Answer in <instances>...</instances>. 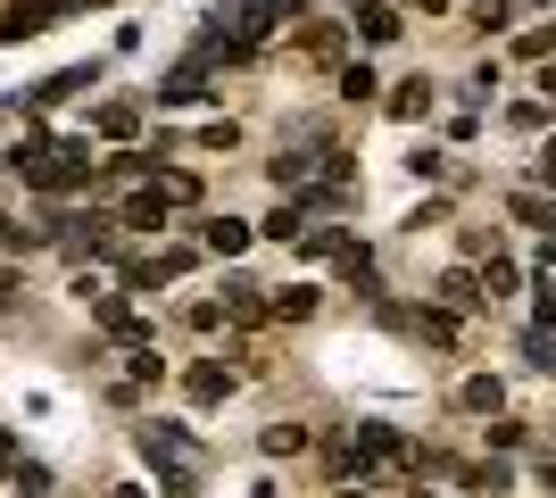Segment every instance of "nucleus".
Returning a JSON list of instances; mask_svg holds the SVG:
<instances>
[{
    "mask_svg": "<svg viewBox=\"0 0 556 498\" xmlns=\"http://www.w3.org/2000/svg\"><path fill=\"white\" fill-rule=\"evenodd\" d=\"M34 241H42L34 225H17V216H0V250H34Z\"/></svg>",
    "mask_w": 556,
    "mask_h": 498,
    "instance_id": "ddd939ff",
    "label": "nucleus"
},
{
    "mask_svg": "<svg viewBox=\"0 0 556 498\" xmlns=\"http://www.w3.org/2000/svg\"><path fill=\"white\" fill-rule=\"evenodd\" d=\"M540 183H548V191H556V142H548V150H540Z\"/></svg>",
    "mask_w": 556,
    "mask_h": 498,
    "instance_id": "dca6fc26",
    "label": "nucleus"
},
{
    "mask_svg": "<svg viewBox=\"0 0 556 498\" xmlns=\"http://www.w3.org/2000/svg\"><path fill=\"white\" fill-rule=\"evenodd\" d=\"M424 108H432V84H424V75L391 92V117H424Z\"/></svg>",
    "mask_w": 556,
    "mask_h": 498,
    "instance_id": "1a4fd4ad",
    "label": "nucleus"
},
{
    "mask_svg": "<svg viewBox=\"0 0 556 498\" xmlns=\"http://www.w3.org/2000/svg\"><path fill=\"white\" fill-rule=\"evenodd\" d=\"M457 399H465V407H473V416H490V407H498V382H465Z\"/></svg>",
    "mask_w": 556,
    "mask_h": 498,
    "instance_id": "4468645a",
    "label": "nucleus"
},
{
    "mask_svg": "<svg viewBox=\"0 0 556 498\" xmlns=\"http://www.w3.org/2000/svg\"><path fill=\"white\" fill-rule=\"evenodd\" d=\"M141 457L159 465L166 498H191V440H184L175 424H141Z\"/></svg>",
    "mask_w": 556,
    "mask_h": 498,
    "instance_id": "f257e3e1",
    "label": "nucleus"
},
{
    "mask_svg": "<svg viewBox=\"0 0 556 498\" xmlns=\"http://www.w3.org/2000/svg\"><path fill=\"white\" fill-rule=\"evenodd\" d=\"M407 9H448V0H407Z\"/></svg>",
    "mask_w": 556,
    "mask_h": 498,
    "instance_id": "a211bd4d",
    "label": "nucleus"
},
{
    "mask_svg": "<svg viewBox=\"0 0 556 498\" xmlns=\"http://www.w3.org/2000/svg\"><path fill=\"white\" fill-rule=\"evenodd\" d=\"M441 308H448V316H465V308H482V283H473V274H465V266H457V274H441Z\"/></svg>",
    "mask_w": 556,
    "mask_h": 498,
    "instance_id": "39448f33",
    "label": "nucleus"
},
{
    "mask_svg": "<svg viewBox=\"0 0 556 498\" xmlns=\"http://www.w3.org/2000/svg\"><path fill=\"white\" fill-rule=\"evenodd\" d=\"M523 357H532V366H556V324H548V316H532V332H523Z\"/></svg>",
    "mask_w": 556,
    "mask_h": 498,
    "instance_id": "0eeeda50",
    "label": "nucleus"
},
{
    "mask_svg": "<svg viewBox=\"0 0 556 498\" xmlns=\"http://www.w3.org/2000/svg\"><path fill=\"white\" fill-rule=\"evenodd\" d=\"M341 42H349L341 25H307V34H300V50H307V59H341Z\"/></svg>",
    "mask_w": 556,
    "mask_h": 498,
    "instance_id": "6e6552de",
    "label": "nucleus"
},
{
    "mask_svg": "<svg viewBox=\"0 0 556 498\" xmlns=\"http://www.w3.org/2000/svg\"><path fill=\"white\" fill-rule=\"evenodd\" d=\"M349 34H357V42H374V50H382V42H399V34H407V17H399L391 0H366V9H357V25H349Z\"/></svg>",
    "mask_w": 556,
    "mask_h": 498,
    "instance_id": "f03ea898",
    "label": "nucleus"
},
{
    "mask_svg": "<svg viewBox=\"0 0 556 498\" xmlns=\"http://www.w3.org/2000/svg\"><path fill=\"white\" fill-rule=\"evenodd\" d=\"M507 208H515V216H523V225H540V233H548V241H556V191H515Z\"/></svg>",
    "mask_w": 556,
    "mask_h": 498,
    "instance_id": "20e7f679",
    "label": "nucleus"
},
{
    "mask_svg": "<svg viewBox=\"0 0 556 498\" xmlns=\"http://www.w3.org/2000/svg\"><path fill=\"white\" fill-rule=\"evenodd\" d=\"M291 449H307L300 424H275V432H266V457H291Z\"/></svg>",
    "mask_w": 556,
    "mask_h": 498,
    "instance_id": "f8f14e48",
    "label": "nucleus"
},
{
    "mask_svg": "<svg viewBox=\"0 0 556 498\" xmlns=\"http://www.w3.org/2000/svg\"><path fill=\"white\" fill-rule=\"evenodd\" d=\"M275 316H282V324H300V316H316V291H275Z\"/></svg>",
    "mask_w": 556,
    "mask_h": 498,
    "instance_id": "9b49d317",
    "label": "nucleus"
},
{
    "mask_svg": "<svg viewBox=\"0 0 556 498\" xmlns=\"http://www.w3.org/2000/svg\"><path fill=\"white\" fill-rule=\"evenodd\" d=\"M548 9H556V0H548Z\"/></svg>",
    "mask_w": 556,
    "mask_h": 498,
    "instance_id": "aec40b11",
    "label": "nucleus"
},
{
    "mask_svg": "<svg viewBox=\"0 0 556 498\" xmlns=\"http://www.w3.org/2000/svg\"><path fill=\"white\" fill-rule=\"evenodd\" d=\"M208 250H216V258H241V250H250V225H241V216L208 225Z\"/></svg>",
    "mask_w": 556,
    "mask_h": 498,
    "instance_id": "423d86ee",
    "label": "nucleus"
},
{
    "mask_svg": "<svg viewBox=\"0 0 556 498\" xmlns=\"http://www.w3.org/2000/svg\"><path fill=\"white\" fill-rule=\"evenodd\" d=\"M349 457H357V465H391V457H407V440H399L391 424H366L357 440H349Z\"/></svg>",
    "mask_w": 556,
    "mask_h": 498,
    "instance_id": "7ed1b4c3",
    "label": "nucleus"
},
{
    "mask_svg": "<svg viewBox=\"0 0 556 498\" xmlns=\"http://www.w3.org/2000/svg\"><path fill=\"white\" fill-rule=\"evenodd\" d=\"M341 92H349V100H366V92H374V67H366V59H357V67H341Z\"/></svg>",
    "mask_w": 556,
    "mask_h": 498,
    "instance_id": "2eb2a0df",
    "label": "nucleus"
},
{
    "mask_svg": "<svg viewBox=\"0 0 556 498\" xmlns=\"http://www.w3.org/2000/svg\"><path fill=\"white\" fill-rule=\"evenodd\" d=\"M540 92H548V108H556V67H548V75H540Z\"/></svg>",
    "mask_w": 556,
    "mask_h": 498,
    "instance_id": "f3484780",
    "label": "nucleus"
},
{
    "mask_svg": "<svg viewBox=\"0 0 556 498\" xmlns=\"http://www.w3.org/2000/svg\"><path fill=\"white\" fill-rule=\"evenodd\" d=\"M341 498H357V490H341Z\"/></svg>",
    "mask_w": 556,
    "mask_h": 498,
    "instance_id": "6ab92c4d",
    "label": "nucleus"
},
{
    "mask_svg": "<svg viewBox=\"0 0 556 498\" xmlns=\"http://www.w3.org/2000/svg\"><path fill=\"white\" fill-rule=\"evenodd\" d=\"M225 391H232L225 366H191V399H225Z\"/></svg>",
    "mask_w": 556,
    "mask_h": 498,
    "instance_id": "9d476101",
    "label": "nucleus"
}]
</instances>
